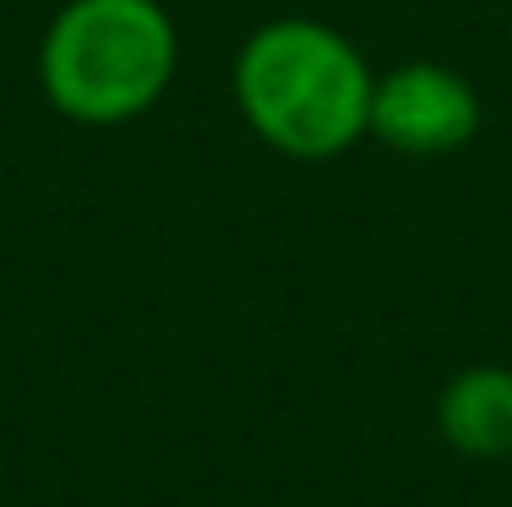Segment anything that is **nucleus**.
Segmentation results:
<instances>
[{"instance_id": "nucleus-1", "label": "nucleus", "mask_w": 512, "mask_h": 507, "mask_svg": "<svg viewBox=\"0 0 512 507\" xmlns=\"http://www.w3.org/2000/svg\"><path fill=\"white\" fill-rule=\"evenodd\" d=\"M376 77L338 28L316 17H273L240 44L235 104L273 153L327 164L371 131Z\"/></svg>"}, {"instance_id": "nucleus-2", "label": "nucleus", "mask_w": 512, "mask_h": 507, "mask_svg": "<svg viewBox=\"0 0 512 507\" xmlns=\"http://www.w3.org/2000/svg\"><path fill=\"white\" fill-rule=\"evenodd\" d=\"M180 66V33L158 0H66L39 44L44 99L77 126L148 115Z\"/></svg>"}, {"instance_id": "nucleus-3", "label": "nucleus", "mask_w": 512, "mask_h": 507, "mask_svg": "<svg viewBox=\"0 0 512 507\" xmlns=\"http://www.w3.org/2000/svg\"><path fill=\"white\" fill-rule=\"evenodd\" d=\"M480 131V93L442 60H404L371 93V137L404 159H442Z\"/></svg>"}, {"instance_id": "nucleus-4", "label": "nucleus", "mask_w": 512, "mask_h": 507, "mask_svg": "<svg viewBox=\"0 0 512 507\" xmlns=\"http://www.w3.org/2000/svg\"><path fill=\"white\" fill-rule=\"evenodd\" d=\"M436 431L463 458H512V366H463L436 398Z\"/></svg>"}]
</instances>
